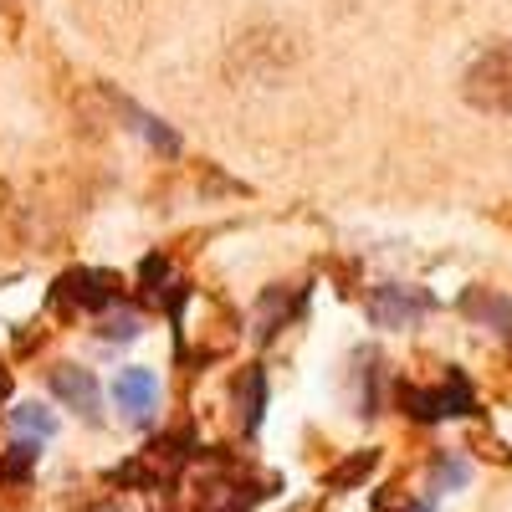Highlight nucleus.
I'll list each match as a JSON object with an SVG mask.
<instances>
[{"mask_svg":"<svg viewBox=\"0 0 512 512\" xmlns=\"http://www.w3.org/2000/svg\"><path fill=\"white\" fill-rule=\"evenodd\" d=\"M461 98L477 113H512V41H497L461 72Z\"/></svg>","mask_w":512,"mask_h":512,"instance_id":"1","label":"nucleus"},{"mask_svg":"<svg viewBox=\"0 0 512 512\" xmlns=\"http://www.w3.org/2000/svg\"><path fill=\"white\" fill-rule=\"evenodd\" d=\"M57 308L62 313H103L113 297H118V277L113 272H98V267H72L62 272L57 282Z\"/></svg>","mask_w":512,"mask_h":512,"instance_id":"2","label":"nucleus"},{"mask_svg":"<svg viewBox=\"0 0 512 512\" xmlns=\"http://www.w3.org/2000/svg\"><path fill=\"white\" fill-rule=\"evenodd\" d=\"M400 405L415 420H441V415H466L472 410V384L461 374H446V384L436 390H415V384H400Z\"/></svg>","mask_w":512,"mask_h":512,"instance_id":"3","label":"nucleus"},{"mask_svg":"<svg viewBox=\"0 0 512 512\" xmlns=\"http://www.w3.org/2000/svg\"><path fill=\"white\" fill-rule=\"evenodd\" d=\"M420 313H431V292H420V287L384 282V287L369 292V318L379 328H410Z\"/></svg>","mask_w":512,"mask_h":512,"instance_id":"4","label":"nucleus"},{"mask_svg":"<svg viewBox=\"0 0 512 512\" xmlns=\"http://www.w3.org/2000/svg\"><path fill=\"white\" fill-rule=\"evenodd\" d=\"M52 395H57L62 405H72L82 420H98L103 395H98L93 369H82V364H57V369H52Z\"/></svg>","mask_w":512,"mask_h":512,"instance_id":"5","label":"nucleus"},{"mask_svg":"<svg viewBox=\"0 0 512 512\" xmlns=\"http://www.w3.org/2000/svg\"><path fill=\"white\" fill-rule=\"evenodd\" d=\"M113 405L128 415V420H149L154 405H159V379L154 369H123L113 379Z\"/></svg>","mask_w":512,"mask_h":512,"instance_id":"6","label":"nucleus"},{"mask_svg":"<svg viewBox=\"0 0 512 512\" xmlns=\"http://www.w3.org/2000/svg\"><path fill=\"white\" fill-rule=\"evenodd\" d=\"M262 492L236 487V477H205L195 492V512H251V502Z\"/></svg>","mask_w":512,"mask_h":512,"instance_id":"7","label":"nucleus"},{"mask_svg":"<svg viewBox=\"0 0 512 512\" xmlns=\"http://www.w3.org/2000/svg\"><path fill=\"white\" fill-rule=\"evenodd\" d=\"M236 410H241V425L246 431H256L262 425V410H267V374L262 369H241V379H236Z\"/></svg>","mask_w":512,"mask_h":512,"instance_id":"8","label":"nucleus"},{"mask_svg":"<svg viewBox=\"0 0 512 512\" xmlns=\"http://www.w3.org/2000/svg\"><path fill=\"white\" fill-rule=\"evenodd\" d=\"M11 425H16V441L31 436L36 446L47 441V436H57V415H52L47 405H16V410H11Z\"/></svg>","mask_w":512,"mask_h":512,"instance_id":"9","label":"nucleus"},{"mask_svg":"<svg viewBox=\"0 0 512 512\" xmlns=\"http://www.w3.org/2000/svg\"><path fill=\"white\" fill-rule=\"evenodd\" d=\"M374 466H379V451H354L344 466H333V472H328V487L333 492H349L354 482H364L374 472Z\"/></svg>","mask_w":512,"mask_h":512,"instance_id":"10","label":"nucleus"},{"mask_svg":"<svg viewBox=\"0 0 512 512\" xmlns=\"http://www.w3.org/2000/svg\"><path fill=\"white\" fill-rule=\"evenodd\" d=\"M36 456H41L36 441H11V451L0 456V477H6V482H26L36 472Z\"/></svg>","mask_w":512,"mask_h":512,"instance_id":"11","label":"nucleus"},{"mask_svg":"<svg viewBox=\"0 0 512 512\" xmlns=\"http://www.w3.org/2000/svg\"><path fill=\"white\" fill-rule=\"evenodd\" d=\"M466 313H477V318H492V323H502V333L512 338V303H507V297L472 292V297H466Z\"/></svg>","mask_w":512,"mask_h":512,"instance_id":"12","label":"nucleus"},{"mask_svg":"<svg viewBox=\"0 0 512 512\" xmlns=\"http://www.w3.org/2000/svg\"><path fill=\"white\" fill-rule=\"evenodd\" d=\"M134 123H139V134L159 149V154H180V139L175 134H169V128L159 123V118H149V113H134Z\"/></svg>","mask_w":512,"mask_h":512,"instance_id":"13","label":"nucleus"},{"mask_svg":"<svg viewBox=\"0 0 512 512\" xmlns=\"http://www.w3.org/2000/svg\"><path fill=\"white\" fill-rule=\"evenodd\" d=\"M374 507H379V512H436L431 502H415V497H405L400 487H390V492H384Z\"/></svg>","mask_w":512,"mask_h":512,"instance_id":"14","label":"nucleus"},{"mask_svg":"<svg viewBox=\"0 0 512 512\" xmlns=\"http://www.w3.org/2000/svg\"><path fill=\"white\" fill-rule=\"evenodd\" d=\"M466 482V461L461 456H436V487H461Z\"/></svg>","mask_w":512,"mask_h":512,"instance_id":"15","label":"nucleus"},{"mask_svg":"<svg viewBox=\"0 0 512 512\" xmlns=\"http://www.w3.org/2000/svg\"><path fill=\"white\" fill-rule=\"evenodd\" d=\"M103 338H118V344H123V338H139V313H118V318H108V323H103Z\"/></svg>","mask_w":512,"mask_h":512,"instance_id":"16","label":"nucleus"},{"mask_svg":"<svg viewBox=\"0 0 512 512\" xmlns=\"http://www.w3.org/2000/svg\"><path fill=\"white\" fill-rule=\"evenodd\" d=\"M6 395H11V369L0 364V400H6Z\"/></svg>","mask_w":512,"mask_h":512,"instance_id":"17","label":"nucleus"},{"mask_svg":"<svg viewBox=\"0 0 512 512\" xmlns=\"http://www.w3.org/2000/svg\"><path fill=\"white\" fill-rule=\"evenodd\" d=\"M103 512H123V507H103Z\"/></svg>","mask_w":512,"mask_h":512,"instance_id":"18","label":"nucleus"}]
</instances>
